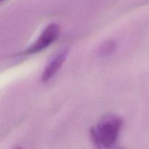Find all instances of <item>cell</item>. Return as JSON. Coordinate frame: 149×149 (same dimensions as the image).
Here are the masks:
<instances>
[{"mask_svg":"<svg viewBox=\"0 0 149 149\" xmlns=\"http://www.w3.org/2000/svg\"><path fill=\"white\" fill-rule=\"evenodd\" d=\"M122 123V119L116 115L103 116L97 127L90 129V135L95 148H111L117 140Z\"/></svg>","mask_w":149,"mask_h":149,"instance_id":"cell-1","label":"cell"},{"mask_svg":"<svg viewBox=\"0 0 149 149\" xmlns=\"http://www.w3.org/2000/svg\"><path fill=\"white\" fill-rule=\"evenodd\" d=\"M59 33L60 26L58 24H55V23L49 24L45 28L37 40L33 45H31V46L22 52L20 55H33V54L42 52L56 40L57 38L59 36Z\"/></svg>","mask_w":149,"mask_h":149,"instance_id":"cell-2","label":"cell"},{"mask_svg":"<svg viewBox=\"0 0 149 149\" xmlns=\"http://www.w3.org/2000/svg\"><path fill=\"white\" fill-rule=\"evenodd\" d=\"M68 54V49H65L57 54L56 56L52 59V61L45 68L42 77V81L47 82L55 75V74L58 72V70L60 69V68L62 66L63 63L66 60Z\"/></svg>","mask_w":149,"mask_h":149,"instance_id":"cell-3","label":"cell"},{"mask_svg":"<svg viewBox=\"0 0 149 149\" xmlns=\"http://www.w3.org/2000/svg\"><path fill=\"white\" fill-rule=\"evenodd\" d=\"M115 49V43L113 41H108L100 48V52L102 55H108L111 53Z\"/></svg>","mask_w":149,"mask_h":149,"instance_id":"cell-4","label":"cell"},{"mask_svg":"<svg viewBox=\"0 0 149 149\" xmlns=\"http://www.w3.org/2000/svg\"><path fill=\"white\" fill-rule=\"evenodd\" d=\"M13 149H23V148H22L21 146H15L14 148H13Z\"/></svg>","mask_w":149,"mask_h":149,"instance_id":"cell-5","label":"cell"},{"mask_svg":"<svg viewBox=\"0 0 149 149\" xmlns=\"http://www.w3.org/2000/svg\"><path fill=\"white\" fill-rule=\"evenodd\" d=\"M117 149H125V148H117Z\"/></svg>","mask_w":149,"mask_h":149,"instance_id":"cell-6","label":"cell"},{"mask_svg":"<svg viewBox=\"0 0 149 149\" xmlns=\"http://www.w3.org/2000/svg\"><path fill=\"white\" fill-rule=\"evenodd\" d=\"M0 1H4V0H0Z\"/></svg>","mask_w":149,"mask_h":149,"instance_id":"cell-7","label":"cell"}]
</instances>
